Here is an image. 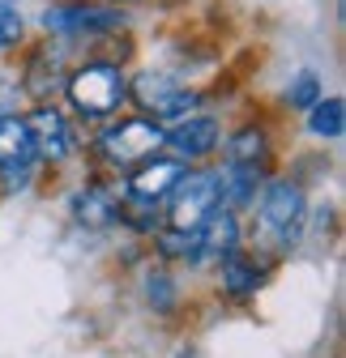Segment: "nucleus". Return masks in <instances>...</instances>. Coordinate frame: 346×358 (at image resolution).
Segmentation results:
<instances>
[{
	"label": "nucleus",
	"mask_w": 346,
	"mask_h": 358,
	"mask_svg": "<svg viewBox=\"0 0 346 358\" xmlns=\"http://www.w3.org/2000/svg\"><path fill=\"white\" fill-rule=\"evenodd\" d=\"M26 124V137H30V150L39 162H64L73 154V132H69V120L48 107V103H34V111L22 120Z\"/></svg>",
	"instance_id": "obj_9"
},
{
	"label": "nucleus",
	"mask_w": 346,
	"mask_h": 358,
	"mask_svg": "<svg viewBox=\"0 0 346 358\" xmlns=\"http://www.w3.org/2000/svg\"><path fill=\"white\" fill-rule=\"evenodd\" d=\"M256 213H261V231L278 248H291V243H299V235H304L308 201H304V192H299V184H291V179H265Z\"/></svg>",
	"instance_id": "obj_3"
},
{
	"label": "nucleus",
	"mask_w": 346,
	"mask_h": 358,
	"mask_svg": "<svg viewBox=\"0 0 346 358\" xmlns=\"http://www.w3.org/2000/svg\"><path fill=\"white\" fill-rule=\"evenodd\" d=\"M342 128H346V103L338 94L333 99H317L308 107V132H312V137L333 141V137H342Z\"/></svg>",
	"instance_id": "obj_16"
},
{
	"label": "nucleus",
	"mask_w": 346,
	"mask_h": 358,
	"mask_svg": "<svg viewBox=\"0 0 346 358\" xmlns=\"http://www.w3.org/2000/svg\"><path fill=\"white\" fill-rule=\"evenodd\" d=\"M223 166H270V137H265V128L244 124L240 132H231Z\"/></svg>",
	"instance_id": "obj_15"
},
{
	"label": "nucleus",
	"mask_w": 346,
	"mask_h": 358,
	"mask_svg": "<svg viewBox=\"0 0 346 358\" xmlns=\"http://www.w3.org/2000/svg\"><path fill=\"white\" fill-rule=\"evenodd\" d=\"M146 299L154 311H171L176 307V282H171L167 273H150L146 278Z\"/></svg>",
	"instance_id": "obj_19"
},
{
	"label": "nucleus",
	"mask_w": 346,
	"mask_h": 358,
	"mask_svg": "<svg viewBox=\"0 0 346 358\" xmlns=\"http://www.w3.org/2000/svg\"><path fill=\"white\" fill-rule=\"evenodd\" d=\"M219 120L214 115H184L176 120V128H162V150H171L167 158H176V162H201L209 158L214 150H219Z\"/></svg>",
	"instance_id": "obj_8"
},
{
	"label": "nucleus",
	"mask_w": 346,
	"mask_h": 358,
	"mask_svg": "<svg viewBox=\"0 0 346 358\" xmlns=\"http://www.w3.org/2000/svg\"><path fill=\"white\" fill-rule=\"evenodd\" d=\"M34 150L18 115H0V192H22L34 175Z\"/></svg>",
	"instance_id": "obj_7"
},
{
	"label": "nucleus",
	"mask_w": 346,
	"mask_h": 358,
	"mask_svg": "<svg viewBox=\"0 0 346 358\" xmlns=\"http://www.w3.org/2000/svg\"><path fill=\"white\" fill-rule=\"evenodd\" d=\"M188 166L184 162H176V158H150V162H141V166H133L128 171V184H124V196H133V201H150V205H162L167 201V192L180 184V175H184Z\"/></svg>",
	"instance_id": "obj_10"
},
{
	"label": "nucleus",
	"mask_w": 346,
	"mask_h": 358,
	"mask_svg": "<svg viewBox=\"0 0 346 358\" xmlns=\"http://www.w3.org/2000/svg\"><path fill=\"white\" fill-rule=\"evenodd\" d=\"M321 99V77L317 73H299L291 85H286V103L291 107H312Z\"/></svg>",
	"instance_id": "obj_18"
},
{
	"label": "nucleus",
	"mask_w": 346,
	"mask_h": 358,
	"mask_svg": "<svg viewBox=\"0 0 346 358\" xmlns=\"http://www.w3.org/2000/svg\"><path fill=\"white\" fill-rule=\"evenodd\" d=\"M111 5H124V0H111Z\"/></svg>",
	"instance_id": "obj_21"
},
{
	"label": "nucleus",
	"mask_w": 346,
	"mask_h": 358,
	"mask_svg": "<svg viewBox=\"0 0 346 358\" xmlns=\"http://www.w3.org/2000/svg\"><path fill=\"white\" fill-rule=\"evenodd\" d=\"M73 217L81 227H111V222H120V196L103 184H85L73 196Z\"/></svg>",
	"instance_id": "obj_14"
},
{
	"label": "nucleus",
	"mask_w": 346,
	"mask_h": 358,
	"mask_svg": "<svg viewBox=\"0 0 346 358\" xmlns=\"http://www.w3.org/2000/svg\"><path fill=\"white\" fill-rule=\"evenodd\" d=\"M219 268H223V290H227L231 299H252L256 290L270 282L274 260H270L265 252H244V248H235Z\"/></svg>",
	"instance_id": "obj_11"
},
{
	"label": "nucleus",
	"mask_w": 346,
	"mask_h": 358,
	"mask_svg": "<svg viewBox=\"0 0 346 358\" xmlns=\"http://www.w3.org/2000/svg\"><path fill=\"white\" fill-rule=\"evenodd\" d=\"M162 150V124L146 120V115H128V120H116L103 137H99V154L111 171H133L150 158H158Z\"/></svg>",
	"instance_id": "obj_2"
},
{
	"label": "nucleus",
	"mask_w": 346,
	"mask_h": 358,
	"mask_svg": "<svg viewBox=\"0 0 346 358\" xmlns=\"http://www.w3.org/2000/svg\"><path fill=\"white\" fill-rule=\"evenodd\" d=\"M154 248L162 260H193L197 264V231H176V227H158Z\"/></svg>",
	"instance_id": "obj_17"
},
{
	"label": "nucleus",
	"mask_w": 346,
	"mask_h": 358,
	"mask_svg": "<svg viewBox=\"0 0 346 358\" xmlns=\"http://www.w3.org/2000/svg\"><path fill=\"white\" fill-rule=\"evenodd\" d=\"M64 52L60 48H34L26 69H22V90L34 99V103H48V94L64 85Z\"/></svg>",
	"instance_id": "obj_13"
},
{
	"label": "nucleus",
	"mask_w": 346,
	"mask_h": 358,
	"mask_svg": "<svg viewBox=\"0 0 346 358\" xmlns=\"http://www.w3.org/2000/svg\"><path fill=\"white\" fill-rule=\"evenodd\" d=\"M128 99L141 107L146 120L154 115V124H158V120H184V115H193L197 90L180 85L176 77H167V73H150L146 69V73H137L133 81H128Z\"/></svg>",
	"instance_id": "obj_5"
},
{
	"label": "nucleus",
	"mask_w": 346,
	"mask_h": 358,
	"mask_svg": "<svg viewBox=\"0 0 346 358\" xmlns=\"http://www.w3.org/2000/svg\"><path fill=\"white\" fill-rule=\"evenodd\" d=\"M43 26L64 38H99V34H116L124 26V13L107 5H56L43 13Z\"/></svg>",
	"instance_id": "obj_6"
},
{
	"label": "nucleus",
	"mask_w": 346,
	"mask_h": 358,
	"mask_svg": "<svg viewBox=\"0 0 346 358\" xmlns=\"http://www.w3.org/2000/svg\"><path fill=\"white\" fill-rule=\"evenodd\" d=\"M22 34H26V26H22V17H18V9L9 5V0H0V52H5V48H18Z\"/></svg>",
	"instance_id": "obj_20"
},
{
	"label": "nucleus",
	"mask_w": 346,
	"mask_h": 358,
	"mask_svg": "<svg viewBox=\"0 0 346 358\" xmlns=\"http://www.w3.org/2000/svg\"><path fill=\"white\" fill-rule=\"evenodd\" d=\"M64 94L81 120H111L128 99V81H124L120 64L95 60V64H81L64 77Z\"/></svg>",
	"instance_id": "obj_1"
},
{
	"label": "nucleus",
	"mask_w": 346,
	"mask_h": 358,
	"mask_svg": "<svg viewBox=\"0 0 346 358\" xmlns=\"http://www.w3.org/2000/svg\"><path fill=\"white\" fill-rule=\"evenodd\" d=\"M235 248H240V217H235V209L219 205L197 227V264H205V260H219L223 264Z\"/></svg>",
	"instance_id": "obj_12"
},
{
	"label": "nucleus",
	"mask_w": 346,
	"mask_h": 358,
	"mask_svg": "<svg viewBox=\"0 0 346 358\" xmlns=\"http://www.w3.org/2000/svg\"><path fill=\"white\" fill-rule=\"evenodd\" d=\"M167 227L176 231H197L201 222L223 205L219 192V171H184L180 184L167 192Z\"/></svg>",
	"instance_id": "obj_4"
}]
</instances>
